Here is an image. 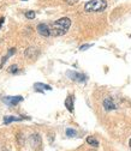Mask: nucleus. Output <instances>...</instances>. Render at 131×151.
<instances>
[{"label":"nucleus","mask_w":131,"mask_h":151,"mask_svg":"<svg viewBox=\"0 0 131 151\" xmlns=\"http://www.w3.org/2000/svg\"><path fill=\"white\" fill-rule=\"evenodd\" d=\"M71 27V21L67 17H63L57 22H54L51 27V35L52 36H63L67 32Z\"/></svg>","instance_id":"obj_1"},{"label":"nucleus","mask_w":131,"mask_h":151,"mask_svg":"<svg viewBox=\"0 0 131 151\" xmlns=\"http://www.w3.org/2000/svg\"><path fill=\"white\" fill-rule=\"evenodd\" d=\"M107 7L106 0H90L84 5L85 12H101Z\"/></svg>","instance_id":"obj_2"},{"label":"nucleus","mask_w":131,"mask_h":151,"mask_svg":"<svg viewBox=\"0 0 131 151\" xmlns=\"http://www.w3.org/2000/svg\"><path fill=\"white\" fill-rule=\"evenodd\" d=\"M3 101L6 104H9L10 107H13V106L18 104L20 102H22L23 101V97L22 96H7V97H4Z\"/></svg>","instance_id":"obj_3"},{"label":"nucleus","mask_w":131,"mask_h":151,"mask_svg":"<svg viewBox=\"0 0 131 151\" xmlns=\"http://www.w3.org/2000/svg\"><path fill=\"white\" fill-rule=\"evenodd\" d=\"M37 32H39L41 36H43V37H48L51 35V28L47 24L41 23V24L37 25Z\"/></svg>","instance_id":"obj_4"},{"label":"nucleus","mask_w":131,"mask_h":151,"mask_svg":"<svg viewBox=\"0 0 131 151\" xmlns=\"http://www.w3.org/2000/svg\"><path fill=\"white\" fill-rule=\"evenodd\" d=\"M102 106H103L105 110H107V111L117 109V106H116L114 101L112 100V97H106V99L103 100V102H102Z\"/></svg>","instance_id":"obj_5"},{"label":"nucleus","mask_w":131,"mask_h":151,"mask_svg":"<svg viewBox=\"0 0 131 151\" xmlns=\"http://www.w3.org/2000/svg\"><path fill=\"white\" fill-rule=\"evenodd\" d=\"M67 74L70 76V78H71L72 81H75V82H81V83H83V82L87 81V76H84V74H82V73H77V72H67Z\"/></svg>","instance_id":"obj_6"},{"label":"nucleus","mask_w":131,"mask_h":151,"mask_svg":"<svg viewBox=\"0 0 131 151\" xmlns=\"http://www.w3.org/2000/svg\"><path fill=\"white\" fill-rule=\"evenodd\" d=\"M65 107L67 108V110L70 113L73 111V96L72 95H70V96L66 97V100H65Z\"/></svg>","instance_id":"obj_7"},{"label":"nucleus","mask_w":131,"mask_h":151,"mask_svg":"<svg viewBox=\"0 0 131 151\" xmlns=\"http://www.w3.org/2000/svg\"><path fill=\"white\" fill-rule=\"evenodd\" d=\"M30 142H31L33 146L36 147V146H39V145L41 144V138H40L39 134H33V136L30 137Z\"/></svg>","instance_id":"obj_8"},{"label":"nucleus","mask_w":131,"mask_h":151,"mask_svg":"<svg viewBox=\"0 0 131 151\" xmlns=\"http://www.w3.org/2000/svg\"><path fill=\"white\" fill-rule=\"evenodd\" d=\"M23 119H27V118H18V116H5L4 118V124L7 125V124H11L13 121H21Z\"/></svg>","instance_id":"obj_9"},{"label":"nucleus","mask_w":131,"mask_h":151,"mask_svg":"<svg viewBox=\"0 0 131 151\" xmlns=\"http://www.w3.org/2000/svg\"><path fill=\"white\" fill-rule=\"evenodd\" d=\"M87 143H88L89 145H91V146H94V147H98V146H99V142H98V139H95L94 137H88V138H87Z\"/></svg>","instance_id":"obj_10"},{"label":"nucleus","mask_w":131,"mask_h":151,"mask_svg":"<svg viewBox=\"0 0 131 151\" xmlns=\"http://www.w3.org/2000/svg\"><path fill=\"white\" fill-rule=\"evenodd\" d=\"M34 86H35L36 89H37V88H42L43 90H52V88H51L49 85H46V84H42V83H36Z\"/></svg>","instance_id":"obj_11"},{"label":"nucleus","mask_w":131,"mask_h":151,"mask_svg":"<svg viewBox=\"0 0 131 151\" xmlns=\"http://www.w3.org/2000/svg\"><path fill=\"white\" fill-rule=\"evenodd\" d=\"M66 136H69V137H75V136H77V132L75 131V129H72V128H67V129H66Z\"/></svg>","instance_id":"obj_12"},{"label":"nucleus","mask_w":131,"mask_h":151,"mask_svg":"<svg viewBox=\"0 0 131 151\" xmlns=\"http://www.w3.org/2000/svg\"><path fill=\"white\" fill-rule=\"evenodd\" d=\"M9 72L12 73V74H16V73L18 72V66H17V65H11V66L9 67Z\"/></svg>","instance_id":"obj_13"},{"label":"nucleus","mask_w":131,"mask_h":151,"mask_svg":"<svg viewBox=\"0 0 131 151\" xmlns=\"http://www.w3.org/2000/svg\"><path fill=\"white\" fill-rule=\"evenodd\" d=\"M25 17L28 19H34L35 18V11H27L25 12Z\"/></svg>","instance_id":"obj_14"},{"label":"nucleus","mask_w":131,"mask_h":151,"mask_svg":"<svg viewBox=\"0 0 131 151\" xmlns=\"http://www.w3.org/2000/svg\"><path fill=\"white\" fill-rule=\"evenodd\" d=\"M80 0H65V3L69 4V5H75L76 3H78Z\"/></svg>","instance_id":"obj_15"},{"label":"nucleus","mask_w":131,"mask_h":151,"mask_svg":"<svg viewBox=\"0 0 131 151\" xmlns=\"http://www.w3.org/2000/svg\"><path fill=\"white\" fill-rule=\"evenodd\" d=\"M91 46H93V45H85V46H82L80 49H81V50H85L87 48H89V47H91Z\"/></svg>","instance_id":"obj_16"},{"label":"nucleus","mask_w":131,"mask_h":151,"mask_svg":"<svg viewBox=\"0 0 131 151\" xmlns=\"http://www.w3.org/2000/svg\"><path fill=\"white\" fill-rule=\"evenodd\" d=\"M3 23H4V18H0V27L3 25Z\"/></svg>","instance_id":"obj_17"},{"label":"nucleus","mask_w":131,"mask_h":151,"mask_svg":"<svg viewBox=\"0 0 131 151\" xmlns=\"http://www.w3.org/2000/svg\"><path fill=\"white\" fill-rule=\"evenodd\" d=\"M129 145H130V147H131V139H130V142H129Z\"/></svg>","instance_id":"obj_18"}]
</instances>
